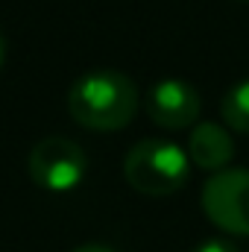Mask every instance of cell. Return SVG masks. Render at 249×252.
<instances>
[{"instance_id": "cell-2", "label": "cell", "mask_w": 249, "mask_h": 252, "mask_svg": "<svg viewBox=\"0 0 249 252\" xmlns=\"http://www.w3.org/2000/svg\"><path fill=\"white\" fill-rule=\"evenodd\" d=\"M190 156L167 138H141L124 158V176L144 196H170L190 179Z\"/></svg>"}, {"instance_id": "cell-4", "label": "cell", "mask_w": 249, "mask_h": 252, "mask_svg": "<svg viewBox=\"0 0 249 252\" xmlns=\"http://www.w3.org/2000/svg\"><path fill=\"white\" fill-rule=\"evenodd\" d=\"M27 167H30V179L38 188L50 193H67L79 188V182L85 179L88 156L76 141L62 135H47L30 150Z\"/></svg>"}, {"instance_id": "cell-9", "label": "cell", "mask_w": 249, "mask_h": 252, "mask_svg": "<svg viewBox=\"0 0 249 252\" xmlns=\"http://www.w3.org/2000/svg\"><path fill=\"white\" fill-rule=\"evenodd\" d=\"M73 252H118V250H112L106 244H82V247H76Z\"/></svg>"}, {"instance_id": "cell-3", "label": "cell", "mask_w": 249, "mask_h": 252, "mask_svg": "<svg viewBox=\"0 0 249 252\" xmlns=\"http://www.w3.org/2000/svg\"><path fill=\"white\" fill-rule=\"evenodd\" d=\"M199 205L220 232L249 238V170L226 167L211 173L202 185Z\"/></svg>"}, {"instance_id": "cell-8", "label": "cell", "mask_w": 249, "mask_h": 252, "mask_svg": "<svg viewBox=\"0 0 249 252\" xmlns=\"http://www.w3.org/2000/svg\"><path fill=\"white\" fill-rule=\"evenodd\" d=\"M193 252H238V247L232 241H226V238H208V241H202Z\"/></svg>"}, {"instance_id": "cell-6", "label": "cell", "mask_w": 249, "mask_h": 252, "mask_svg": "<svg viewBox=\"0 0 249 252\" xmlns=\"http://www.w3.org/2000/svg\"><path fill=\"white\" fill-rule=\"evenodd\" d=\"M187 156H190V161H193L199 170H208V173L226 170L229 161L235 158L232 132H229L226 126L214 124V121L193 124L190 138H187Z\"/></svg>"}, {"instance_id": "cell-10", "label": "cell", "mask_w": 249, "mask_h": 252, "mask_svg": "<svg viewBox=\"0 0 249 252\" xmlns=\"http://www.w3.org/2000/svg\"><path fill=\"white\" fill-rule=\"evenodd\" d=\"M6 62V41H3V35H0V67Z\"/></svg>"}, {"instance_id": "cell-7", "label": "cell", "mask_w": 249, "mask_h": 252, "mask_svg": "<svg viewBox=\"0 0 249 252\" xmlns=\"http://www.w3.org/2000/svg\"><path fill=\"white\" fill-rule=\"evenodd\" d=\"M220 115H223V121L232 132L249 135V79L235 82L226 91V97L220 103Z\"/></svg>"}, {"instance_id": "cell-5", "label": "cell", "mask_w": 249, "mask_h": 252, "mask_svg": "<svg viewBox=\"0 0 249 252\" xmlns=\"http://www.w3.org/2000/svg\"><path fill=\"white\" fill-rule=\"evenodd\" d=\"M147 118L161 129H187L199 121V91L185 79H161L147 91Z\"/></svg>"}, {"instance_id": "cell-1", "label": "cell", "mask_w": 249, "mask_h": 252, "mask_svg": "<svg viewBox=\"0 0 249 252\" xmlns=\"http://www.w3.org/2000/svg\"><path fill=\"white\" fill-rule=\"evenodd\" d=\"M138 85L112 67L82 73L67 91V112L91 132H118L138 115Z\"/></svg>"}]
</instances>
